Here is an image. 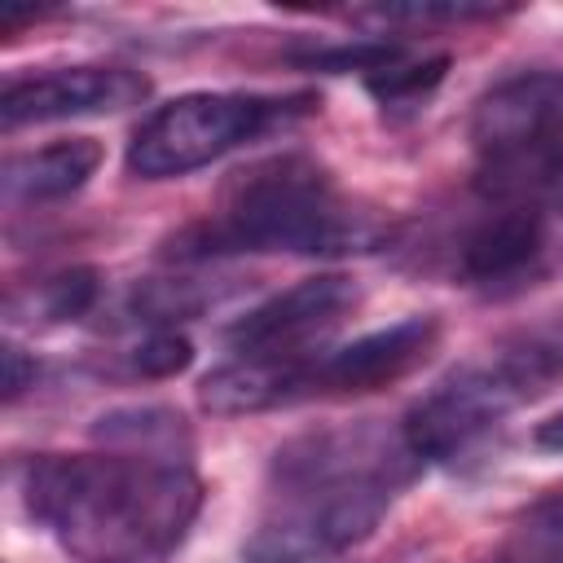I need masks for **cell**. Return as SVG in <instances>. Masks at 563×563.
Segmentation results:
<instances>
[{
	"label": "cell",
	"mask_w": 563,
	"mask_h": 563,
	"mask_svg": "<svg viewBox=\"0 0 563 563\" xmlns=\"http://www.w3.org/2000/svg\"><path fill=\"white\" fill-rule=\"evenodd\" d=\"M484 365L515 396V405L537 396L545 383L563 378V308L545 312V317L528 321L523 330H515L510 339H501L484 356Z\"/></svg>",
	"instance_id": "12"
},
{
	"label": "cell",
	"mask_w": 563,
	"mask_h": 563,
	"mask_svg": "<svg viewBox=\"0 0 563 563\" xmlns=\"http://www.w3.org/2000/svg\"><path fill=\"white\" fill-rule=\"evenodd\" d=\"M532 440H537V449H545V453H563V409L550 413L545 422H537Z\"/></svg>",
	"instance_id": "19"
},
{
	"label": "cell",
	"mask_w": 563,
	"mask_h": 563,
	"mask_svg": "<svg viewBox=\"0 0 563 563\" xmlns=\"http://www.w3.org/2000/svg\"><path fill=\"white\" fill-rule=\"evenodd\" d=\"M493 563H563V488L545 493L515 519Z\"/></svg>",
	"instance_id": "13"
},
{
	"label": "cell",
	"mask_w": 563,
	"mask_h": 563,
	"mask_svg": "<svg viewBox=\"0 0 563 563\" xmlns=\"http://www.w3.org/2000/svg\"><path fill=\"white\" fill-rule=\"evenodd\" d=\"M466 18H497V9L484 4H383V9H361L356 22H378V26H396V22H466Z\"/></svg>",
	"instance_id": "16"
},
{
	"label": "cell",
	"mask_w": 563,
	"mask_h": 563,
	"mask_svg": "<svg viewBox=\"0 0 563 563\" xmlns=\"http://www.w3.org/2000/svg\"><path fill=\"white\" fill-rule=\"evenodd\" d=\"M101 163V145L92 136H70L53 141L26 154H13L4 163V198L9 202H53L75 194Z\"/></svg>",
	"instance_id": "11"
},
{
	"label": "cell",
	"mask_w": 563,
	"mask_h": 563,
	"mask_svg": "<svg viewBox=\"0 0 563 563\" xmlns=\"http://www.w3.org/2000/svg\"><path fill=\"white\" fill-rule=\"evenodd\" d=\"M92 299H97V273L92 268H70V273L44 282V290L31 303L48 321H75V317H84L92 308Z\"/></svg>",
	"instance_id": "15"
},
{
	"label": "cell",
	"mask_w": 563,
	"mask_h": 563,
	"mask_svg": "<svg viewBox=\"0 0 563 563\" xmlns=\"http://www.w3.org/2000/svg\"><path fill=\"white\" fill-rule=\"evenodd\" d=\"M150 97V79L128 66H57L40 75H18L0 92L4 128L22 123H57V119H92L119 114Z\"/></svg>",
	"instance_id": "9"
},
{
	"label": "cell",
	"mask_w": 563,
	"mask_h": 563,
	"mask_svg": "<svg viewBox=\"0 0 563 563\" xmlns=\"http://www.w3.org/2000/svg\"><path fill=\"white\" fill-rule=\"evenodd\" d=\"M475 185L484 198H563V70H519L471 114Z\"/></svg>",
	"instance_id": "4"
},
{
	"label": "cell",
	"mask_w": 563,
	"mask_h": 563,
	"mask_svg": "<svg viewBox=\"0 0 563 563\" xmlns=\"http://www.w3.org/2000/svg\"><path fill=\"white\" fill-rule=\"evenodd\" d=\"M383 242V224L369 207L352 202L334 176L303 158L277 154L238 172L216 211L180 233L176 255L211 260L242 251H286V255H352L374 251Z\"/></svg>",
	"instance_id": "3"
},
{
	"label": "cell",
	"mask_w": 563,
	"mask_h": 563,
	"mask_svg": "<svg viewBox=\"0 0 563 563\" xmlns=\"http://www.w3.org/2000/svg\"><path fill=\"white\" fill-rule=\"evenodd\" d=\"M444 57H431V62H405V53L396 57V62H387L383 70H374L365 84H369V92L383 101V106H413V101H422L435 84H440V75H444Z\"/></svg>",
	"instance_id": "14"
},
{
	"label": "cell",
	"mask_w": 563,
	"mask_h": 563,
	"mask_svg": "<svg viewBox=\"0 0 563 563\" xmlns=\"http://www.w3.org/2000/svg\"><path fill=\"white\" fill-rule=\"evenodd\" d=\"M26 510L84 563H150L176 550L202 506L189 453L106 444L44 453L22 475Z\"/></svg>",
	"instance_id": "2"
},
{
	"label": "cell",
	"mask_w": 563,
	"mask_h": 563,
	"mask_svg": "<svg viewBox=\"0 0 563 563\" xmlns=\"http://www.w3.org/2000/svg\"><path fill=\"white\" fill-rule=\"evenodd\" d=\"M189 361H194L189 339H180V334H172V330L150 334V339H145V343H136V352H132V365H136L141 374H150V378L180 374Z\"/></svg>",
	"instance_id": "17"
},
{
	"label": "cell",
	"mask_w": 563,
	"mask_h": 563,
	"mask_svg": "<svg viewBox=\"0 0 563 563\" xmlns=\"http://www.w3.org/2000/svg\"><path fill=\"white\" fill-rule=\"evenodd\" d=\"M26 387H35V361H26L22 347H4V396L18 400Z\"/></svg>",
	"instance_id": "18"
},
{
	"label": "cell",
	"mask_w": 563,
	"mask_h": 563,
	"mask_svg": "<svg viewBox=\"0 0 563 563\" xmlns=\"http://www.w3.org/2000/svg\"><path fill=\"white\" fill-rule=\"evenodd\" d=\"M308 97H260V92H185L154 114L128 141V172L141 180L189 176L229 150L308 114Z\"/></svg>",
	"instance_id": "5"
},
{
	"label": "cell",
	"mask_w": 563,
	"mask_h": 563,
	"mask_svg": "<svg viewBox=\"0 0 563 563\" xmlns=\"http://www.w3.org/2000/svg\"><path fill=\"white\" fill-rule=\"evenodd\" d=\"M515 409L510 391L493 378V369L479 361L457 365L453 374H444L400 422L409 449L418 453V462H444L453 453H462L466 444H475L488 427H497L506 413Z\"/></svg>",
	"instance_id": "8"
},
{
	"label": "cell",
	"mask_w": 563,
	"mask_h": 563,
	"mask_svg": "<svg viewBox=\"0 0 563 563\" xmlns=\"http://www.w3.org/2000/svg\"><path fill=\"white\" fill-rule=\"evenodd\" d=\"M422 471L405 431L343 422L286 440L268 462V501L242 563H325L365 541Z\"/></svg>",
	"instance_id": "1"
},
{
	"label": "cell",
	"mask_w": 563,
	"mask_h": 563,
	"mask_svg": "<svg viewBox=\"0 0 563 563\" xmlns=\"http://www.w3.org/2000/svg\"><path fill=\"white\" fill-rule=\"evenodd\" d=\"M440 343L435 317H405L387 330L361 334L330 352L290 356V405L312 396H361L413 374Z\"/></svg>",
	"instance_id": "7"
},
{
	"label": "cell",
	"mask_w": 563,
	"mask_h": 563,
	"mask_svg": "<svg viewBox=\"0 0 563 563\" xmlns=\"http://www.w3.org/2000/svg\"><path fill=\"white\" fill-rule=\"evenodd\" d=\"M563 268V198H488L453 242L462 286L506 299Z\"/></svg>",
	"instance_id": "6"
},
{
	"label": "cell",
	"mask_w": 563,
	"mask_h": 563,
	"mask_svg": "<svg viewBox=\"0 0 563 563\" xmlns=\"http://www.w3.org/2000/svg\"><path fill=\"white\" fill-rule=\"evenodd\" d=\"M352 303H356V282L343 273H321L238 317L224 339L242 356H299L308 352L312 339L334 330Z\"/></svg>",
	"instance_id": "10"
}]
</instances>
